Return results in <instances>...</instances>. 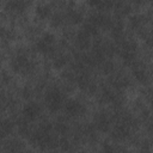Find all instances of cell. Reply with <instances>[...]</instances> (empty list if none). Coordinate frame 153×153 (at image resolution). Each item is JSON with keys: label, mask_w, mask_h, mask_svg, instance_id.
Returning <instances> with one entry per match:
<instances>
[{"label": "cell", "mask_w": 153, "mask_h": 153, "mask_svg": "<svg viewBox=\"0 0 153 153\" xmlns=\"http://www.w3.org/2000/svg\"><path fill=\"white\" fill-rule=\"evenodd\" d=\"M56 36L53 32H43L35 42V50L43 56H53L56 53Z\"/></svg>", "instance_id": "obj_1"}, {"label": "cell", "mask_w": 153, "mask_h": 153, "mask_svg": "<svg viewBox=\"0 0 153 153\" xmlns=\"http://www.w3.org/2000/svg\"><path fill=\"white\" fill-rule=\"evenodd\" d=\"M65 94L57 87H49L44 93V105L51 114H56L65 105Z\"/></svg>", "instance_id": "obj_2"}, {"label": "cell", "mask_w": 153, "mask_h": 153, "mask_svg": "<svg viewBox=\"0 0 153 153\" xmlns=\"http://www.w3.org/2000/svg\"><path fill=\"white\" fill-rule=\"evenodd\" d=\"M11 69L17 74H29L33 69V62L24 53H17L10 61Z\"/></svg>", "instance_id": "obj_3"}, {"label": "cell", "mask_w": 153, "mask_h": 153, "mask_svg": "<svg viewBox=\"0 0 153 153\" xmlns=\"http://www.w3.org/2000/svg\"><path fill=\"white\" fill-rule=\"evenodd\" d=\"M41 114H42V106L37 102H33V100L26 102L22 108V116L27 122L36 121L41 116Z\"/></svg>", "instance_id": "obj_4"}, {"label": "cell", "mask_w": 153, "mask_h": 153, "mask_svg": "<svg viewBox=\"0 0 153 153\" xmlns=\"http://www.w3.org/2000/svg\"><path fill=\"white\" fill-rule=\"evenodd\" d=\"M85 105L79 100L74 98L66 99L65 105H63V111L67 117H79L85 112Z\"/></svg>", "instance_id": "obj_5"}, {"label": "cell", "mask_w": 153, "mask_h": 153, "mask_svg": "<svg viewBox=\"0 0 153 153\" xmlns=\"http://www.w3.org/2000/svg\"><path fill=\"white\" fill-rule=\"evenodd\" d=\"M4 8L7 13L22 16L27 8L26 0H4Z\"/></svg>", "instance_id": "obj_6"}, {"label": "cell", "mask_w": 153, "mask_h": 153, "mask_svg": "<svg viewBox=\"0 0 153 153\" xmlns=\"http://www.w3.org/2000/svg\"><path fill=\"white\" fill-rule=\"evenodd\" d=\"M65 16H66L67 23H69L72 25H78V24H81L84 22V13L76 8L74 2L68 4V7H67Z\"/></svg>", "instance_id": "obj_7"}, {"label": "cell", "mask_w": 153, "mask_h": 153, "mask_svg": "<svg viewBox=\"0 0 153 153\" xmlns=\"http://www.w3.org/2000/svg\"><path fill=\"white\" fill-rule=\"evenodd\" d=\"M111 118L106 112H99L94 117V128L98 131H109L111 129Z\"/></svg>", "instance_id": "obj_8"}, {"label": "cell", "mask_w": 153, "mask_h": 153, "mask_svg": "<svg viewBox=\"0 0 153 153\" xmlns=\"http://www.w3.org/2000/svg\"><path fill=\"white\" fill-rule=\"evenodd\" d=\"M91 35L87 33L85 30H79L78 33L75 35L74 37V43H75V47L80 50H86L91 47Z\"/></svg>", "instance_id": "obj_9"}, {"label": "cell", "mask_w": 153, "mask_h": 153, "mask_svg": "<svg viewBox=\"0 0 153 153\" xmlns=\"http://www.w3.org/2000/svg\"><path fill=\"white\" fill-rule=\"evenodd\" d=\"M35 16L38 18V20H48L53 16L51 6L47 2H39L35 7Z\"/></svg>", "instance_id": "obj_10"}, {"label": "cell", "mask_w": 153, "mask_h": 153, "mask_svg": "<svg viewBox=\"0 0 153 153\" xmlns=\"http://www.w3.org/2000/svg\"><path fill=\"white\" fill-rule=\"evenodd\" d=\"M86 4L92 10L99 11V12H105L112 8L115 5V2L111 0H86Z\"/></svg>", "instance_id": "obj_11"}, {"label": "cell", "mask_w": 153, "mask_h": 153, "mask_svg": "<svg viewBox=\"0 0 153 153\" xmlns=\"http://www.w3.org/2000/svg\"><path fill=\"white\" fill-rule=\"evenodd\" d=\"M133 78L139 84H146L148 81V73L142 65L133 63Z\"/></svg>", "instance_id": "obj_12"}, {"label": "cell", "mask_w": 153, "mask_h": 153, "mask_svg": "<svg viewBox=\"0 0 153 153\" xmlns=\"http://www.w3.org/2000/svg\"><path fill=\"white\" fill-rule=\"evenodd\" d=\"M143 24H145V18H143V16H141V14H134L133 17H130L128 25H129V27H130L131 30L137 31V30H140V29L142 27Z\"/></svg>", "instance_id": "obj_13"}, {"label": "cell", "mask_w": 153, "mask_h": 153, "mask_svg": "<svg viewBox=\"0 0 153 153\" xmlns=\"http://www.w3.org/2000/svg\"><path fill=\"white\" fill-rule=\"evenodd\" d=\"M68 61H69L68 55H66V54H57L53 59V66L56 69H61V68H63V67H66L68 65Z\"/></svg>", "instance_id": "obj_14"}, {"label": "cell", "mask_w": 153, "mask_h": 153, "mask_svg": "<svg viewBox=\"0 0 153 153\" xmlns=\"http://www.w3.org/2000/svg\"><path fill=\"white\" fill-rule=\"evenodd\" d=\"M49 20H50V25L53 27H61L65 23H67L65 13H55L51 16V18Z\"/></svg>", "instance_id": "obj_15"}, {"label": "cell", "mask_w": 153, "mask_h": 153, "mask_svg": "<svg viewBox=\"0 0 153 153\" xmlns=\"http://www.w3.org/2000/svg\"><path fill=\"white\" fill-rule=\"evenodd\" d=\"M13 128H14V123L10 118H4L0 124V133L2 136H6L13 130Z\"/></svg>", "instance_id": "obj_16"}, {"label": "cell", "mask_w": 153, "mask_h": 153, "mask_svg": "<svg viewBox=\"0 0 153 153\" xmlns=\"http://www.w3.org/2000/svg\"><path fill=\"white\" fill-rule=\"evenodd\" d=\"M103 71H104V73H106V74L114 73V72H115V66H114V63H112L111 61H105V62L103 63Z\"/></svg>", "instance_id": "obj_17"}, {"label": "cell", "mask_w": 153, "mask_h": 153, "mask_svg": "<svg viewBox=\"0 0 153 153\" xmlns=\"http://www.w3.org/2000/svg\"><path fill=\"white\" fill-rule=\"evenodd\" d=\"M131 4H134V5H141V4H143L145 2V0H129Z\"/></svg>", "instance_id": "obj_18"}]
</instances>
